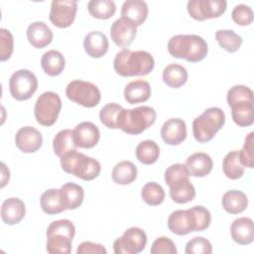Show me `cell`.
I'll return each instance as SVG.
<instances>
[{
  "mask_svg": "<svg viewBox=\"0 0 254 254\" xmlns=\"http://www.w3.org/2000/svg\"><path fill=\"white\" fill-rule=\"evenodd\" d=\"M15 144L23 153H35L42 147L43 135L32 126H24L17 131Z\"/></svg>",
  "mask_w": 254,
  "mask_h": 254,
  "instance_id": "16",
  "label": "cell"
},
{
  "mask_svg": "<svg viewBox=\"0 0 254 254\" xmlns=\"http://www.w3.org/2000/svg\"><path fill=\"white\" fill-rule=\"evenodd\" d=\"M152 254H177L178 250L174 241L168 237H158L152 244Z\"/></svg>",
  "mask_w": 254,
  "mask_h": 254,
  "instance_id": "45",
  "label": "cell"
},
{
  "mask_svg": "<svg viewBox=\"0 0 254 254\" xmlns=\"http://www.w3.org/2000/svg\"><path fill=\"white\" fill-rule=\"evenodd\" d=\"M148 13V5L143 0H127L121 7V17L130 20L136 26H140L146 21Z\"/></svg>",
  "mask_w": 254,
  "mask_h": 254,
  "instance_id": "24",
  "label": "cell"
},
{
  "mask_svg": "<svg viewBox=\"0 0 254 254\" xmlns=\"http://www.w3.org/2000/svg\"><path fill=\"white\" fill-rule=\"evenodd\" d=\"M65 61L63 54L57 50L46 52L41 59V66L43 70L50 76L61 74L64 68Z\"/></svg>",
  "mask_w": 254,
  "mask_h": 254,
  "instance_id": "28",
  "label": "cell"
},
{
  "mask_svg": "<svg viewBox=\"0 0 254 254\" xmlns=\"http://www.w3.org/2000/svg\"><path fill=\"white\" fill-rule=\"evenodd\" d=\"M168 52L174 58L198 63L206 57L208 47L198 35H176L168 42Z\"/></svg>",
  "mask_w": 254,
  "mask_h": 254,
  "instance_id": "2",
  "label": "cell"
},
{
  "mask_svg": "<svg viewBox=\"0 0 254 254\" xmlns=\"http://www.w3.org/2000/svg\"><path fill=\"white\" fill-rule=\"evenodd\" d=\"M215 40L218 45L228 53H235L242 45V38L232 30H217Z\"/></svg>",
  "mask_w": 254,
  "mask_h": 254,
  "instance_id": "36",
  "label": "cell"
},
{
  "mask_svg": "<svg viewBox=\"0 0 254 254\" xmlns=\"http://www.w3.org/2000/svg\"><path fill=\"white\" fill-rule=\"evenodd\" d=\"M66 97L86 108H92L98 105L101 99L99 88L92 82L74 79L68 82L65 87Z\"/></svg>",
  "mask_w": 254,
  "mask_h": 254,
  "instance_id": "8",
  "label": "cell"
},
{
  "mask_svg": "<svg viewBox=\"0 0 254 254\" xmlns=\"http://www.w3.org/2000/svg\"><path fill=\"white\" fill-rule=\"evenodd\" d=\"M227 7L225 0H190L187 10L190 16L196 21L218 18Z\"/></svg>",
  "mask_w": 254,
  "mask_h": 254,
  "instance_id": "11",
  "label": "cell"
},
{
  "mask_svg": "<svg viewBox=\"0 0 254 254\" xmlns=\"http://www.w3.org/2000/svg\"><path fill=\"white\" fill-rule=\"evenodd\" d=\"M123 107L115 102L105 104L99 111V119L101 123L109 129H118L117 120Z\"/></svg>",
  "mask_w": 254,
  "mask_h": 254,
  "instance_id": "39",
  "label": "cell"
},
{
  "mask_svg": "<svg viewBox=\"0 0 254 254\" xmlns=\"http://www.w3.org/2000/svg\"><path fill=\"white\" fill-rule=\"evenodd\" d=\"M26 214V206L23 200L18 197L5 199L1 206V218L4 223L14 225L19 223Z\"/></svg>",
  "mask_w": 254,
  "mask_h": 254,
  "instance_id": "22",
  "label": "cell"
},
{
  "mask_svg": "<svg viewBox=\"0 0 254 254\" xmlns=\"http://www.w3.org/2000/svg\"><path fill=\"white\" fill-rule=\"evenodd\" d=\"M77 2L74 0H54L51 4L50 21L58 28L69 27L76 15Z\"/></svg>",
  "mask_w": 254,
  "mask_h": 254,
  "instance_id": "12",
  "label": "cell"
},
{
  "mask_svg": "<svg viewBox=\"0 0 254 254\" xmlns=\"http://www.w3.org/2000/svg\"><path fill=\"white\" fill-rule=\"evenodd\" d=\"M75 145L72 137V130L63 129L59 131L53 140V149L54 153L58 157H62L66 152L75 149Z\"/></svg>",
  "mask_w": 254,
  "mask_h": 254,
  "instance_id": "37",
  "label": "cell"
},
{
  "mask_svg": "<svg viewBox=\"0 0 254 254\" xmlns=\"http://www.w3.org/2000/svg\"><path fill=\"white\" fill-rule=\"evenodd\" d=\"M62 202L65 209H76L83 201L84 190L81 186L74 183H65L60 189Z\"/></svg>",
  "mask_w": 254,
  "mask_h": 254,
  "instance_id": "26",
  "label": "cell"
},
{
  "mask_svg": "<svg viewBox=\"0 0 254 254\" xmlns=\"http://www.w3.org/2000/svg\"><path fill=\"white\" fill-rule=\"evenodd\" d=\"M83 48L87 56L93 59H99L107 53L109 42L106 35L102 32L92 31L84 37Z\"/></svg>",
  "mask_w": 254,
  "mask_h": 254,
  "instance_id": "20",
  "label": "cell"
},
{
  "mask_svg": "<svg viewBox=\"0 0 254 254\" xmlns=\"http://www.w3.org/2000/svg\"><path fill=\"white\" fill-rule=\"evenodd\" d=\"M231 18L237 25L247 26L250 25L253 21V11L248 5L238 4L233 8L231 12Z\"/></svg>",
  "mask_w": 254,
  "mask_h": 254,
  "instance_id": "44",
  "label": "cell"
},
{
  "mask_svg": "<svg viewBox=\"0 0 254 254\" xmlns=\"http://www.w3.org/2000/svg\"><path fill=\"white\" fill-rule=\"evenodd\" d=\"M135 154L140 163L144 165H152L159 159L160 147L153 140H144L137 145Z\"/></svg>",
  "mask_w": 254,
  "mask_h": 254,
  "instance_id": "33",
  "label": "cell"
},
{
  "mask_svg": "<svg viewBox=\"0 0 254 254\" xmlns=\"http://www.w3.org/2000/svg\"><path fill=\"white\" fill-rule=\"evenodd\" d=\"M40 204L43 211L47 214L54 215L66 210L62 202L60 190L50 189L44 191L40 197Z\"/></svg>",
  "mask_w": 254,
  "mask_h": 254,
  "instance_id": "32",
  "label": "cell"
},
{
  "mask_svg": "<svg viewBox=\"0 0 254 254\" xmlns=\"http://www.w3.org/2000/svg\"><path fill=\"white\" fill-rule=\"evenodd\" d=\"M77 254H106L107 251L105 247L99 243H94L91 241H83L81 242L77 249Z\"/></svg>",
  "mask_w": 254,
  "mask_h": 254,
  "instance_id": "46",
  "label": "cell"
},
{
  "mask_svg": "<svg viewBox=\"0 0 254 254\" xmlns=\"http://www.w3.org/2000/svg\"><path fill=\"white\" fill-rule=\"evenodd\" d=\"M62 109V100L54 91L43 92L35 103L34 114L37 122L43 126H53Z\"/></svg>",
  "mask_w": 254,
  "mask_h": 254,
  "instance_id": "7",
  "label": "cell"
},
{
  "mask_svg": "<svg viewBox=\"0 0 254 254\" xmlns=\"http://www.w3.org/2000/svg\"><path fill=\"white\" fill-rule=\"evenodd\" d=\"M72 137L76 148L90 149L97 145L100 139V131L94 123L83 121L74 127Z\"/></svg>",
  "mask_w": 254,
  "mask_h": 254,
  "instance_id": "14",
  "label": "cell"
},
{
  "mask_svg": "<svg viewBox=\"0 0 254 254\" xmlns=\"http://www.w3.org/2000/svg\"><path fill=\"white\" fill-rule=\"evenodd\" d=\"M231 237L239 245H247L254 239V224L250 217L236 218L230 226Z\"/></svg>",
  "mask_w": 254,
  "mask_h": 254,
  "instance_id": "21",
  "label": "cell"
},
{
  "mask_svg": "<svg viewBox=\"0 0 254 254\" xmlns=\"http://www.w3.org/2000/svg\"><path fill=\"white\" fill-rule=\"evenodd\" d=\"M187 254H210L212 246L209 240L204 237H193L186 244Z\"/></svg>",
  "mask_w": 254,
  "mask_h": 254,
  "instance_id": "42",
  "label": "cell"
},
{
  "mask_svg": "<svg viewBox=\"0 0 254 254\" xmlns=\"http://www.w3.org/2000/svg\"><path fill=\"white\" fill-rule=\"evenodd\" d=\"M254 132H250L245 140L243 147L240 151H238L239 159L241 164L245 168L252 169L254 167Z\"/></svg>",
  "mask_w": 254,
  "mask_h": 254,
  "instance_id": "41",
  "label": "cell"
},
{
  "mask_svg": "<svg viewBox=\"0 0 254 254\" xmlns=\"http://www.w3.org/2000/svg\"><path fill=\"white\" fill-rule=\"evenodd\" d=\"M170 188V196L176 203H187L195 196V189L190 182L189 177L176 179L168 184Z\"/></svg>",
  "mask_w": 254,
  "mask_h": 254,
  "instance_id": "18",
  "label": "cell"
},
{
  "mask_svg": "<svg viewBox=\"0 0 254 254\" xmlns=\"http://www.w3.org/2000/svg\"><path fill=\"white\" fill-rule=\"evenodd\" d=\"M221 204L226 212L230 214H238L247 208L248 198L243 191L231 190L223 194Z\"/></svg>",
  "mask_w": 254,
  "mask_h": 254,
  "instance_id": "27",
  "label": "cell"
},
{
  "mask_svg": "<svg viewBox=\"0 0 254 254\" xmlns=\"http://www.w3.org/2000/svg\"><path fill=\"white\" fill-rule=\"evenodd\" d=\"M231 108L232 120L239 127L251 126L254 122L253 101H244L236 103Z\"/></svg>",
  "mask_w": 254,
  "mask_h": 254,
  "instance_id": "29",
  "label": "cell"
},
{
  "mask_svg": "<svg viewBox=\"0 0 254 254\" xmlns=\"http://www.w3.org/2000/svg\"><path fill=\"white\" fill-rule=\"evenodd\" d=\"M188 77L189 74L186 67L178 64H170L163 70V81L172 88L183 86L187 82Z\"/></svg>",
  "mask_w": 254,
  "mask_h": 254,
  "instance_id": "31",
  "label": "cell"
},
{
  "mask_svg": "<svg viewBox=\"0 0 254 254\" xmlns=\"http://www.w3.org/2000/svg\"><path fill=\"white\" fill-rule=\"evenodd\" d=\"M165 195L163 187L156 182L147 183L141 190V197L149 205L161 204L165 199Z\"/></svg>",
  "mask_w": 254,
  "mask_h": 254,
  "instance_id": "38",
  "label": "cell"
},
{
  "mask_svg": "<svg viewBox=\"0 0 254 254\" xmlns=\"http://www.w3.org/2000/svg\"><path fill=\"white\" fill-rule=\"evenodd\" d=\"M74 234L75 227L70 220L60 219L51 222L46 231L47 251L52 254H69Z\"/></svg>",
  "mask_w": 254,
  "mask_h": 254,
  "instance_id": "5",
  "label": "cell"
},
{
  "mask_svg": "<svg viewBox=\"0 0 254 254\" xmlns=\"http://www.w3.org/2000/svg\"><path fill=\"white\" fill-rule=\"evenodd\" d=\"M147 244V235L139 227H129L113 242L115 254H138L142 252Z\"/></svg>",
  "mask_w": 254,
  "mask_h": 254,
  "instance_id": "10",
  "label": "cell"
},
{
  "mask_svg": "<svg viewBox=\"0 0 254 254\" xmlns=\"http://www.w3.org/2000/svg\"><path fill=\"white\" fill-rule=\"evenodd\" d=\"M154 58L146 51L123 49L116 54L113 61L115 72L125 77L149 74L154 69Z\"/></svg>",
  "mask_w": 254,
  "mask_h": 254,
  "instance_id": "1",
  "label": "cell"
},
{
  "mask_svg": "<svg viewBox=\"0 0 254 254\" xmlns=\"http://www.w3.org/2000/svg\"><path fill=\"white\" fill-rule=\"evenodd\" d=\"M226 100L229 107L239 102L253 101V91L246 85L237 84L228 89Z\"/></svg>",
  "mask_w": 254,
  "mask_h": 254,
  "instance_id": "40",
  "label": "cell"
},
{
  "mask_svg": "<svg viewBox=\"0 0 254 254\" xmlns=\"http://www.w3.org/2000/svg\"><path fill=\"white\" fill-rule=\"evenodd\" d=\"M186 167L190 173V176L195 178H202L207 176L213 167L211 157L203 152L193 153L186 160Z\"/></svg>",
  "mask_w": 254,
  "mask_h": 254,
  "instance_id": "23",
  "label": "cell"
},
{
  "mask_svg": "<svg viewBox=\"0 0 254 254\" xmlns=\"http://www.w3.org/2000/svg\"><path fill=\"white\" fill-rule=\"evenodd\" d=\"M2 166V178H1V188H4L5 185L9 182V178H10V172L9 170L6 168V165L4 163H1Z\"/></svg>",
  "mask_w": 254,
  "mask_h": 254,
  "instance_id": "47",
  "label": "cell"
},
{
  "mask_svg": "<svg viewBox=\"0 0 254 254\" xmlns=\"http://www.w3.org/2000/svg\"><path fill=\"white\" fill-rule=\"evenodd\" d=\"M89 14L100 20L111 18L116 12V5L111 0H91L87 3Z\"/></svg>",
  "mask_w": 254,
  "mask_h": 254,
  "instance_id": "35",
  "label": "cell"
},
{
  "mask_svg": "<svg viewBox=\"0 0 254 254\" xmlns=\"http://www.w3.org/2000/svg\"><path fill=\"white\" fill-rule=\"evenodd\" d=\"M137 33V26L130 20L120 17L115 20L110 28L111 40L119 47L126 48L129 47Z\"/></svg>",
  "mask_w": 254,
  "mask_h": 254,
  "instance_id": "15",
  "label": "cell"
},
{
  "mask_svg": "<svg viewBox=\"0 0 254 254\" xmlns=\"http://www.w3.org/2000/svg\"><path fill=\"white\" fill-rule=\"evenodd\" d=\"M168 228L177 235H187L192 231H198L196 215L193 207L178 209L168 217Z\"/></svg>",
  "mask_w": 254,
  "mask_h": 254,
  "instance_id": "13",
  "label": "cell"
},
{
  "mask_svg": "<svg viewBox=\"0 0 254 254\" xmlns=\"http://www.w3.org/2000/svg\"><path fill=\"white\" fill-rule=\"evenodd\" d=\"M53 31L45 22L37 21L30 24L27 28V39L36 49H43L53 41Z\"/></svg>",
  "mask_w": 254,
  "mask_h": 254,
  "instance_id": "19",
  "label": "cell"
},
{
  "mask_svg": "<svg viewBox=\"0 0 254 254\" xmlns=\"http://www.w3.org/2000/svg\"><path fill=\"white\" fill-rule=\"evenodd\" d=\"M161 137L168 145H180L187 138V125L181 118H171L161 127Z\"/></svg>",
  "mask_w": 254,
  "mask_h": 254,
  "instance_id": "17",
  "label": "cell"
},
{
  "mask_svg": "<svg viewBox=\"0 0 254 254\" xmlns=\"http://www.w3.org/2000/svg\"><path fill=\"white\" fill-rule=\"evenodd\" d=\"M151 96V86L143 79L132 80L124 88V98L130 104L147 101Z\"/></svg>",
  "mask_w": 254,
  "mask_h": 254,
  "instance_id": "25",
  "label": "cell"
},
{
  "mask_svg": "<svg viewBox=\"0 0 254 254\" xmlns=\"http://www.w3.org/2000/svg\"><path fill=\"white\" fill-rule=\"evenodd\" d=\"M61 167L67 173L83 181H92L98 177L101 171L100 163L75 149L70 150L61 157Z\"/></svg>",
  "mask_w": 254,
  "mask_h": 254,
  "instance_id": "3",
  "label": "cell"
},
{
  "mask_svg": "<svg viewBox=\"0 0 254 254\" xmlns=\"http://www.w3.org/2000/svg\"><path fill=\"white\" fill-rule=\"evenodd\" d=\"M245 167L241 164L238 151H230L227 153L222 162V170L226 178L230 180H238L244 175Z\"/></svg>",
  "mask_w": 254,
  "mask_h": 254,
  "instance_id": "34",
  "label": "cell"
},
{
  "mask_svg": "<svg viewBox=\"0 0 254 254\" xmlns=\"http://www.w3.org/2000/svg\"><path fill=\"white\" fill-rule=\"evenodd\" d=\"M111 177L117 185H129L137 178V167L131 161H121L114 166Z\"/></svg>",
  "mask_w": 254,
  "mask_h": 254,
  "instance_id": "30",
  "label": "cell"
},
{
  "mask_svg": "<svg viewBox=\"0 0 254 254\" xmlns=\"http://www.w3.org/2000/svg\"><path fill=\"white\" fill-rule=\"evenodd\" d=\"M157 118L156 110L151 106L123 108L117 120V128L130 135H138L152 126Z\"/></svg>",
  "mask_w": 254,
  "mask_h": 254,
  "instance_id": "4",
  "label": "cell"
},
{
  "mask_svg": "<svg viewBox=\"0 0 254 254\" xmlns=\"http://www.w3.org/2000/svg\"><path fill=\"white\" fill-rule=\"evenodd\" d=\"M38 88V79L29 69L22 68L12 73L9 79V90L13 98L24 101L31 98Z\"/></svg>",
  "mask_w": 254,
  "mask_h": 254,
  "instance_id": "9",
  "label": "cell"
},
{
  "mask_svg": "<svg viewBox=\"0 0 254 254\" xmlns=\"http://www.w3.org/2000/svg\"><path fill=\"white\" fill-rule=\"evenodd\" d=\"M225 114L219 107H209L192 121V134L199 143H207L223 127Z\"/></svg>",
  "mask_w": 254,
  "mask_h": 254,
  "instance_id": "6",
  "label": "cell"
},
{
  "mask_svg": "<svg viewBox=\"0 0 254 254\" xmlns=\"http://www.w3.org/2000/svg\"><path fill=\"white\" fill-rule=\"evenodd\" d=\"M14 50V38L11 32L7 29H0V61L9 60Z\"/></svg>",
  "mask_w": 254,
  "mask_h": 254,
  "instance_id": "43",
  "label": "cell"
}]
</instances>
